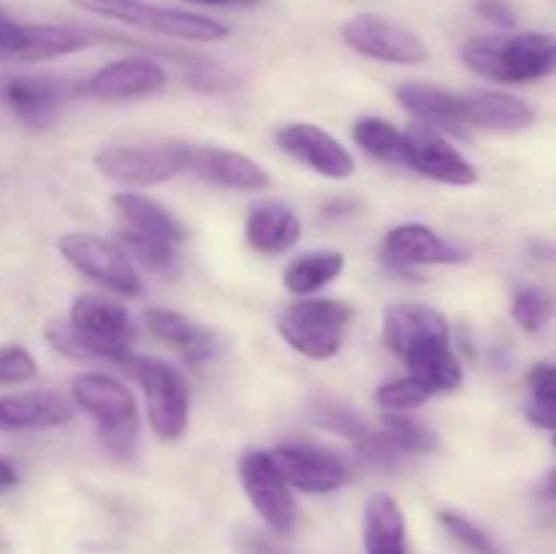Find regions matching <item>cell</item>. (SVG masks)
Returning <instances> with one entry per match:
<instances>
[{
    "mask_svg": "<svg viewBox=\"0 0 556 554\" xmlns=\"http://www.w3.org/2000/svg\"><path fill=\"white\" fill-rule=\"evenodd\" d=\"M527 383H530L532 400L556 402V362H538L527 373Z\"/></svg>",
    "mask_w": 556,
    "mask_h": 554,
    "instance_id": "obj_39",
    "label": "cell"
},
{
    "mask_svg": "<svg viewBox=\"0 0 556 554\" xmlns=\"http://www.w3.org/2000/svg\"><path fill=\"white\" fill-rule=\"evenodd\" d=\"M185 76H188V85L199 87V90H223V87L231 85L226 71L212 60H190V68Z\"/></svg>",
    "mask_w": 556,
    "mask_h": 554,
    "instance_id": "obj_38",
    "label": "cell"
},
{
    "mask_svg": "<svg viewBox=\"0 0 556 554\" xmlns=\"http://www.w3.org/2000/svg\"><path fill=\"white\" fill-rule=\"evenodd\" d=\"M147 329L161 337L163 342H172L188 364H201L215 356V335L206 326L190 320L188 315L177 313V310H147Z\"/></svg>",
    "mask_w": 556,
    "mask_h": 554,
    "instance_id": "obj_25",
    "label": "cell"
},
{
    "mask_svg": "<svg viewBox=\"0 0 556 554\" xmlns=\"http://www.w3.org/2000/svg\"><path fill=\"white\" fill-rule=\"evenodd\" d=\"M188 172L206 179L212 185H220L228 190H242V193H258L269 188V174L253 158L220 147H193L190 152Z\"/></svg>",
    "mask_w": 556,
    "mask_h": 554,
    "instance_id": "obj_19",
    "label": "cell"
},
{
    "mask_svg": "<svg viewBox=\"0 0 556 554\" xmlns=\"http://www.w3.org/2000/svg\"><path fill=\"white\" fill-rule=\"evenodd\" d=\"M353 201H334V204H329L326 206V215H345V210H353Z\"/></svg>",
    "mask_w": 556,
    "mask_h": 554,
    "instance_id": "obj_46",
    "label": "cell"
},
{
    "mask_svg": "<svg viewBox=\"0 0 556 554\" xmlns=\"http://www.w3.org/2000/svg\"><path fill=\"white\" fill-rule=\"evenodd\" d=\"M342 269H345V255L340 250H309L286 266L282 282L293 297H313L320 288L334 282Z\"/></svg>",
    "mask_w": 556,
    "mask_h": 554,
    "instance_id": "obj_28",
    "label": "cell"
},
{
    "mask_svg": "<svg viewBox=\"0 0 556 554\" xmlns=\"http://www.w3.org/2000/svg\"><path fill=\"white\" fill-rule=\"evenodd\" d=\"M554 445H556V432H554Z\"/></svg>",
    "mask_w": 556,
    "mask_h": 554,
    "instance_id": "obj_48",
    "label": "cell"
},
{
    "mask_svg": "<svg viewBox=\"0 0 556 554\" xmlns=\"http://www.w3.org/2000/svg\"><path fill=\"white\" fill-rule=\"evenodd\" d=\"M472 5H476L478 16L492 22L494 27H503V30H510V27H516V22H519L516 11L510 9L505 0H476Z\"/></svg>",
    "mask_w": 556,
    "mask_h": 554,
    "instance_id": "obj_40",
    "label": "cell"
},
{
    "mask_svg": "<svg viewBox=\"0 0 556 554\" xmlns=\"http://www.w3.org/2000/svg\"><path fill=\"white\" fill-rule=\"evenodd\" d=\"M525 413L527 421L535 424L538 429H552V432H556V402L532 400L530 405L525 407Z\"/></svg>",
    "mask_w": 556,
    "mask_h": 554,
    "instance_id": "obj_41",
    "label": "cell"
},
{
    "mask_svg": "<svg viewBox=\"0 0 556 554\" xmlns=\"http://www.w3.org/2000/svg\"><path fill=\"white\" fill-rule=\"evenodd\" d=\"M119 367L144 391L152 432L166 443L182 438L190 418V391L179 369H174L163 358L136 356V353H130Z\"/></svg>",
    "mask_w": 556,
    "mask_h": 554,
    "instance_id": "obj_5",
    "label": "cell"
},
{
    "mask_svg": "<svg viewBox=\"0 0 556 554\" xmlns=\"http://www.w3.org/2000/svg\"><path fill=\"white\" fill-rule=\"evenodd\" d=\"M383 340L396 356L418 351L432 342H451V326L443 313L424 304H394L383 315Z\"/></svg>",
    "mask_w": 556,
    "mask_h": 554,
    "instance_id": "obj_18",
    "label": "cell"
},
{
    "mask_svg": "<svg viewBox=\"0 0 556 554\" xmlns=\"http://www.w3.org/2000/svg\"><path fill=\"white\" fill-rule=\"evenodd\" d=\"M242 552L244 554H282L275 543L266 541L264 536H250L248 541L242 543Z\"/></svg>",
    "mask_w": 556,
    "mask_h": 554,
    "instance_id": "obj_42",
    "label": "cell"
},
{
    "mask_svg": "<svg viewBox=\"0 0 556 554\" xmlns=\"http://www.w3.org/2000/svg\"><path fill=\"white\" fill-rule=\"evenodd\" d=\"M342 41L353 52L391 65H421L429 58L427 43L410 27L378 14H356L342 25Z\"/></svg>",
    "mask_w": 556,
    "mask_h": 554,
    "instance_id": "obj_9",
    "label": "cell"
},
{
    "mask_svg": "<svg viewBox=\"0 0 556 554\" xmlns=\"http://www.w3.org/2000/svg\"><path fill=\"white\" fill-rule=\"evenodd\" d=\"M14 483H16V470L9 465V462L0 459V489L14 487Z\"/></svg>",
    "mask_w": 556,
    "mask_h": 554,
    "instance_id": "obj_44",
    "label": "cell"
},
{
    "mask_svg": "<svg viewBox=\"0 0 556 554\" xmlns=\"http://www.w3.org/2000/svg\"><path fill=\"white\" fill-rule=\"evenodd\" d=\"M123 250L134 255L144 269L157 272V275H174L177 272V250H174V244L161 242V239L123 231Z\"/></svg>",
    "mask_w": 556,
    "mask_h": 554,
    "instance_id": "obj_32",
    "label": "cell"
},
{
    "mask_svg": "<svg viewBox=\"0 0 556 554\" xmlns=\"http://www.w3.org/2000/svg\"><path fill=\"white\" fill-rule=\"evenodd\" d=\"M543 492H546V498H548V500H554V503H556V470L548 473L546 487H543Z\"/></svg>",
    "mask_w": 556,
    "mask_h": 554,
    "instance_id": "obj_47",
    "label": "cell"
},
{
    "mask_svg": "<svg viewBox=\"0 0 556 554\" xmlns=\"http://www.w3.org/2000/svg\"><path fill=\"white\" fill-rule=\"evenodd\" d=\"M36 358L22 345H0V383H27L36 378Z\"/></svg>",
    "mask_w": 556,
    "mask_h": 554,
    "instance_id": "obj_37",
    "label": "cell"
},
{
    "mask_svg": "<svg viewBox=\"0 0 556 554\" xmlns=\"http://www.w3.org/2000/svg\"><path fill=\"white\" fill-rule=\"evenodd\" d=\"M163 65L150 58H125L103 65L87 79V92L98 101H136L166 90Z\"/></svg>",
    "mask_w": 556,
    "mask_h": 554,
    "instance_id": "obj_17",
    "label": "cell"
},
{
    "mask_svg": "<svg viewBox=\"0 0 556 554\" xmlns=\"http://www.w3.org/2000/svg\"><path fill=\"white\" fill-rule=\"evenodd\" d=\"M288 487L307 494H329L351 481L353 470L337 451L313 443H282L269 451Z\"/></svg>",
    "mask_w": 556,
    "mask_h": 554,
    "instance_id": "obj_12",
    "label": "cell"
},
{
    "mask_svg": "<svg viewBox=\"0 0 556 554\" xmlns=\"http://www.w3.org/2000/svg\"><path fill=\"white\" fill-rule=\"evenodd\" d=\"M532 253H535V259H543V261H556V244L535 242V244H532Z\"/></svg>",
    "mask_w": 556,
    "mask_h": 554,
    "instance_id": "obj_45",
    "label": "cell"
},
{
    "mask_svg": "<svg viewBox=\"0 0 556 554\" xmlns=\"http://www.w3.org/2000/svg\"><path fill=\"white\" fill-rule=\"evenodd\" d=\"M440 521L448 530V536L456 543L467 549L470 554H505V549L489 536L483 527H478L476 521L467 519L465 514H456V511H440Z\"/></svg>",
    "mask_w": 556,
    "mask_h": 554,
    "instance_id": "obj_34",
    "label": "cell"
},
{
    "mask_svg": "<svg viewBox=\"0 0 556 554\" xmlns=\"http://www.w3.org/2000/svg\"><path fill=\"white\" fill-rule=\"evenodd\" d=\"M372 396L378 402V407H383L386 413H410L416 407H421L432 394L416 378L407 375V378H396L378 386Z\"/></svg>",
    "mask_w": 556,
    "mask_h": 554,
    "instance_id": "obj_35",
    "label": "cell"
},
{
    "mask_svg": "<svg viewBox=\"0 0 556 554\" xmlns=\"http://www.w3.org/2000/svg\"><path fill=\"white\" fill-rule=\"evenodd\" d=\"M470 259L465 248L440 237L434 228L421 223H402L391 228L380 244V261L389 272L396 275H410L418 266H445L462 264Z\"/></svg>",
    "mask_w": 556,
    "mask_h": 554,
    "instance_id": "obj_14",
    "label": "cell"
},
{
    "mask_svg": "<svg viewBox=\"0 0 556 554\" xmlns=\"http://www.w3.org/2000/svg\"><path fill=\"white\" fill-rule=\"evenodd\" d=\"M410 367V378H416L429 394L438 391H456L465 383V369L459 358L451 351V342H432L405 356Z\"/></svg>",
    "mask_w": 556,
    "mask_h": 554,
    "instance_id": "obj_27",
    "label": "cell"
},
{
    "mask_svg": "<svg viewBox=\"0 0 556 554\" xmlns=\"http://www.w3.org/2000/svg\"><path fill=\"white\" fill-rule=\"evenodd\" d=\"M299 237H302V223L296 212L277 201L255 206L244 223V239L261 255L288 253L299 242Z\"/></svg>",
    "mask_w": 556,
    "mask_h": 554,
    "instance_id": "obj_24",
    "label": "cell"
},
{
    "mask_svg": "<svg viewBox=\"0 0 556 554\" xmlns=\"http://www.w3.org/2000/svg\"><path fill=\"white\" fill-rule=\"evenodd\" d=\"M96 38L79 27L25 25L0 11V63H38L87 49Z\"/></svg>",
    "mask_w": 556,
    "mask_h": 554,
    "instance_id": "obj_10",
    "label": "cell"
},
{
    "mask_svg": "<svg viewBox=\"0 0 556 554\" xmlns=\"http://www.w3.org/2000/svg\"><path fill=\"white\" fill-rule=\"evenodd\" d=\"M467 128L516 134L535 123V109L521 98L500 90H472L459 96Z\"/></svg>",
    "mask_w": 556,
    "mask_h": 554,
    "instance_id": "obj_21",
    "label": "cell"
},
{
    "mask_svg": "<svg viewBox=\"0 0 556 554\" xmlns=\"http://www.w3.org/2000/svg\"><path fill=\"white\" fill-rule=\"evenodd\" d=\"M277 144L282 152L296 158L315 174L329 179H348L356 172V161L351 152L329 134L313 123H288L277 130Z\"/></svg>",
    "mask_w": 556,
    "mask_h": 554,
    "instance_id": "obj_16",
    "label": "cell"
},
{
    "mask_svg": "<svg viewBox=\"0 0 556 554\" xmlns=\"http://www.w3.org/2000/svg\"><path fill=\"white\" fill-rule=\"evenodd\" d=\"M185 3L215 5V9H253V5H261L264 0H185Z\"/></svg>",
    "mask_w": 556,
    "mask_h": 554,
    "instance_id": "obj_43",
    "label": "cell"
},
{
    "mask_svg": "<svg viewBox=\"0 0 556 554\" xmlns=\"http://www.w3.org/2000/svg\"><path fill=\"white\" fill-rule=\"evenodd\" d=\"M394 96L416 117V123L429 125V128L440 130V134L467 139L462 101L454 92L443 90L438 85H427V81H405V85L396 87Z\"/></svg>",
    "mask_w": 556,
    "mask_h": 554,
    "instance_id": "obj_22",
    "label": "cell"
},
{
    "mask_svg": "<svg viewBox=\"0 0 556 554\" xmlns=\"http://www.w3.org/2000/svg\"><path fill=\"white\" fill-rule=\"evenodd\" d=\"M81 11L103 16V20L123 22L136 30L155 33V36L179 38V41H223L228 38V27L212 16L193 14L182 9L147 3V0H74Z\"/></svg>",
    "mask_w": 556,
    "mask_h": 554,
    "instance_id": "obj_4",
    "label": "cell"
},
{
    "mask_svg": "<svg viewBox=\"0 0 556 554\" xmlns=\"http://www.w3.org/2000/svg\"><path fill=\"white\" fill-rule=\"evenodd\" d=\"M356 454L367 467L391 470L400 462L402 451L391 443V438L386 432H367L362 440H356Z\"/></svg>",
    "mask_w": 556,
    "mask_h": 554,
    "instance_id": "obj_36",
    "label": "cell"
},
{
    "mask_svg": "<svg viewBox=\"0 0 556 554\" xmlns=\"http://www.w3.org/2000/svg\"><path fill=\"white\" fill-rule=\"evenodd\" d=\"M407 530L400 503L391 494H372L364 508L367 554H407Z\"/></svg>",
    "mask_w": 556,
    "mask_h": 554,
    "instance_id": "obj_26",
    "label": "cell"
},
{
    "mask_svg": "<svg viewBox=\"0 0 556 554\" xmlns=\"http://www.w3.org/2000/svg\"><path fill=\"white\" fill-rule=\"evenodd\" d=\"M239 478L250 505L261 514V519L277 532H288L296 525V503L291 487L280 476L271 462L269 451H244L239 456Z\"/></svg>",
    "mask_w": 556,
    "mask_h": 554,
    "instance_id": "obj_13",
    "label": "cell"
},
{
    "mask_svg": "<svg viewBox=\"0 0 556 554\" xmlns=\"http://www.w3.org/2000/svg\"><path fill=\"white\" fill-rule=\"evenodd\" d=\"M402 163L440 185L465 188V185L478 182L476 166L445 139V134L424 123L407 125L402 134Z\"/></svg>",
    "mask_w": 556,
    "mask_h": 554,
    "instance_id": "obj_11",
    "label": "cell"
},
{
    "mask_svg": "<svg viewBox=\"0 0 556 554\" xmlns=\"http://www.w3.org/2000/svg\"><path fill=\"white\" fill-rule=\"evenodd\" d=\"M112 204L117 215L123 217L125 231L161 239L168 244H179L188 239V228L182 226V221L150 196H141L136 190H117L112 196Z\"/></svg>",
    "mask_w": 556,
    "mask_h": 554,
    "instance_id": "obj_23",
    "label": "cell"
},
{
    "mask_svg": "<svg viewBox=\"0 0 556 554\" xmlns=\"http://www.w3.org/2000/svg\"><path fill=\"white\" fill-rule=\"evenodd\" d=\"M383 432L402 454H432L440 445L438 432L410 413H383Z\"/></svg>",
    "mask_w": 556,
    "mask_h": 554,
    "instance_id": "obj_29",
    "label": "cell"
},
{
    "mask_svg": "<svg viewBox=\"0 0 556 554\" xmlns=\"http://www.w3.org/2000/svg\"><path fill=\"white\" fill-rule=\"evenodd\" d=\"M43 337L63 356L106 358L119 367L134 353L136 329L125 304L81 293L71 304L68 320H49Z\"/></svg>",
    "mask_w": 556,
    "mask_h": 554,
    "instance_id": "obj_1",
    "label": "cell"
},
{
    "mask_svg": "<svg viewBox=\"0 0 556 554\" xmlns=\"http://www.w3.org/2000/svg\"><path fill=\"white\" fill-rule=\"evenodd\" d=\"M309 418H313L315 427L342 435V438L353 440V443L369 432L367 421H364L353 407L340 405V402H320V405H315L313 411H309Z\"/></svg>",
    "mask_w": 556,
    "mask_h": 554,
    "instance_id": "obj_33",
    "label": "cell"
},
{
    "mask_svg": "<svg viewBox=\"0 0 556 554\" xmlns=\"http://www.w3.org/2000/svg\"><path fill=\"white\" fill-rule=\"evenodd\" d=\"M353 139L369 155L380 161H402V130H396L389 119L362 117L353 125Z\"/></svg>",
    "mask_w": 556,
    "mask_h": 554,
    "instance_id": "obj_31",
    "label": "cell"
},
{
    "mask_svg": "<svg viewBox=\"0 0 556 554\" xmlns=\"http://www.w3.org/2000/svg\"><path fill=\"white\" fill-rule=\"evenodd\" d=\"M58 250L76 272L96 280L98 286L119 297L141 293V277L123 244L98 237V234H63L58 239Z\"/></svg>",
    "mask_w": 556,
    "mask_h": 554,
    "instance_id": "obj_8",
    "label": "cell"
},
{
    "mask_svg": "<svg viewBox=\"0 0 556 554\" xmlns=\"http://www.w3.org/2000/svg\"><path fill=\"white\" fill-rule=\"evenodd\" d=\"M68 92V81L52 76L0 74V106L33 130H47L58 123Z\"/></svg>",
    "mask_w": 556,
    "mask_h": 554,
    "instance_id": "obj_15",
    "label": "cell"
},
{
    "mask_svg": "<svg viewBox=\"0 0 556 554\" xmlns=\"http://www.w3.org/2000/svg\"><path fill=\"white\" fill-rule=\"evenodd\" d=\"M74 405L96 421L98 438L112 454L130 456L139 440V407L134 394L106 373H81L71 380Z\"/></svg>",
    "mask_w": 556,
    "mask_h": 554,
    "instance_id": "obj_3",
    "label": "cell"
},
{
    "mask_svg": "<svg viewBox=\"0 0 556 554\" xmlns=\"http://www.w3.org/2000/svg\"><path fill=\"white\" fill-rule=\"evenodd\" d=\"M351 320L353 307L340 299L299 297L280 313L277 331L296 353L324 362L340 353L342 331Z\"/></svg>",
    "mask_w": 556,
    "mask_h": 554,
    "instance_id": "obj_6",
    "label": "cell"
},
{
    "mask_svg": "<svg viewBox=\"0 0 556 554\" xmlns=\"http://www.w3.org/2000/svg\"><path fill=\"white\" fill-rule=\"evenodd\" d=\"M190 144H150V147H106L96 152V168L119 188H150L188 172Z\"/></svg>",
    "mask_w": 556,
    "mask_h": 554,
    "instance_id": "obj_7",
    "label": "cell"
},
{
    "mask_svg": "<svg viewBox=\"0 0 556 554\" xmlns=\"http://www.w3.org/2000/svg\"><path fill=\"white\" fill-rule=\"evenodd\" d=\"M556 313V299L546 288L535 286V282H521L514 291V302H510V315L516 324L525 331L535 335L541 331Z\"/></svg>",
    "mask_w": 556,
    "mask_h": 554,
    "instance_id": "obj_30",
    "label": "cell"
},
{
    "mask_svg": "<svg viewBox=\"0 0 556 554\" xmlns=\"http://www.w3.org/2000/svg\"><path fill=\"white\" fill-rule=\"evenodd\" d=\"M462 60L470 71L505 85H530L556 71L554 33H514V36H478L465 41Z\"/></svg>",
    "mask_w": 556,
    "mask_h": 554,
    "instance_id": "obj_2",
    "label": "cell"
},
{
    "mask_svg": "<svg viewBox=\"0 0 556 554\" xmlns=\"http://www.w3.org/2000/svg\"><path fill=\"white\" fill-rule=\"evenodd\" d=\"M76 405L54 391H16L0 396V432L52 429L74 418Z\"/></svg>",
    "mask_w": 556,
    "mask_h": 554,
    "instance_id": "obj_20",
    "label": "cell"
}]
</instances>
